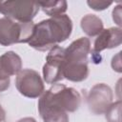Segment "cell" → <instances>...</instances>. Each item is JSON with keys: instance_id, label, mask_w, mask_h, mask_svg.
<instances>
[{"instance_id": "obj_10", "label": "cell", "mask_w": 122, "mask_h": 122, "mask_svg": "<svg viewBox=\"0 0 122 122\" xmlns=\"http://www.w3.org/2000/svg\"><path fill=\"white\" fill-rule=\"evenodd\" d=\"M0 64L10 76L17 74L22 70V59L12 51H7L0 56Z\"/></svg>"}, {"instance_id": "obj_11", "label": "cell", "mask_w": 122, "mask_h": 122, "mask_svg": "<svg viewBox=\"0 0 122 122\" xmlns=\"http://www.w3.org/2000/svg\"><path fill=\"white\" fill-rule=\"evenodd\" d=\"M80 27L82 30L90 37L97 36L104 30L103 21L95 14L84 15L80 21Z\"/></svg>"}, {"instance_id": "obj_18", "label": "cell", "mask_w": 122, "mask_h": 122, "mask_svg": "<svg viewBox=\"0 0 122 122\" xmlns=\"http://www.w3.org/2000/svg\"><path fill=\"white\" fill-rule=\"evenodd\" d=\"M6 119V112L3 107L0 105V122H4Z\"/></svg>"}, {"instance_id": "obj_16", "label": "cell", "mask_w": 122, "mask_h": 122, "mask_svg": "<svg viewBox=\"0 0 122 122\" xmlns=\"http://www.w3.org/2000/svg\"><path fill=\"white\" fill-rule=\"evenodd\" d=\"M112 20L118 26V28H120L121 26V6L118 5L112 10Z\"/></svg>"}, {"instance_id": "obj_17", "label": "cell", "mask_w": 122, "mask_h": 122, "mask_svg": "<svg viewBox=\"0 0 122 122\" xmlns=\"http://www.w3.org/2000/svg\"><path fill=\"white\" fill-rule=\"evenodd\" d=\"M120 53L121 51H119L115 56L112 57V68L113 71H117V72H121V61H120Z\"/></svg>"}, {"instance_id": "obj_19", "label": "cell", "mask_w": 122, "mask_h": 122, "mask_svg": "<svg viewBox=\"0 0 122 122\" xmlns=\"http://www.w3.org/2000/svg\"><path fill=\"white\" fill-rule=\"evenodd\" d=\"M17 122H36V120L33 117H24L19 119Z\"/></svg>"}, {"instance_id": "obj_15", "label": "cell", "mask_w": 122, "mask_h": 122, "mask_svg": "<svg viewBox=\"0 0 122 122\" xmlns=\"http://www.w3.org/2000/svg\"><path fill=\"white\" fill-rule=\"evenodd\" d=\"M10 76L3 70L0 64V92L7 91L10 88Z\"/></svg>"}, {"instance_id": "obj_2", "label": "cell", "mask_w": 122, "mask_h": 122, "mask_svg": "<svg viewBox=\"0 0 122 122\" xmlns=\"http://www.w3.org/2000/svg\"><path fill=\"white\" fill-rule=\"evenodd\" d=\"M71 31L72 21L69 15L51 17L35 24L33 34L28 44L39 51H50L59 43L66 41Z\"/></svg>"}, {"instance_id": "obj_5", "label": "cell", "mask_w": 122, "mask_h": 122, "mask_svg": "<svg viewBox=\"0 0 122 122\" xmlns=\"http://www.w3.org/2000/svg\"><path fill=\"white\" fill-rule=\"evenodd\" d=\"M40 10L38 2L0 1V13L17 22H30Z\"/></svg>"}, {"instance_id": "obj_13", "label": "cell", "mask_w": 122, "mask_h": 122, "mask_svg": "<svg viewBox=\"0 0 122 122\" xmlns=\"http://www.w3.org/2000/svg\"><path fill=\"white\" fill-rule=\"evenodd\" d=\"M121 101L112 102L105 112V117L108 122H121Z\"/></svg>"}, {"instance_id": "obj_8", "label": "cell", "mask_w": 122, "mask_h": 122, "mask_svg": "<svg viewBox=\"0 0 122 122\" xmlns=\"http://www.w3.org/2000/svg\"><path fill=\"white\" fill-rule=\"evenodd\" d=\"M112 99L113 92L110 86L105 83L95 84L90 90L87 96L89 110L93 114H103L112 103Z\"/></svg>"}, {"instance_id": "obj_1", "label": "cell", "mask_w": 122, "mask_h": 122, "mask_svg": "<svg viewBox=\"0 0 122 122\" xmlns=\"http://www.w3.org/2000/svg\"><path fill=\"white\" fill-rule=\"evenodd\" d=\"M81 104V95L74 88L53 84L38 100V112L43 122H69L68 112H76Z\"/></svg>"}, {"instance_id": "obj_4", "label": "cell", "mask_w": 122, "mask_h": 122, "mask_svg": "<svg viewBox=\"0 0 122 122\" xmlns=\"http://www.w3.org/2000/svg\"><path fill=\"white\" fill-rule=\"evenodd\" d=\"M34 27L32 21L17 22L7 17L0 18V45L7 47L17 43H29Z\"/></svg>"}, {"instance_id": "obj_9", "label": "cell", "mask_w": 122, "mask_h": 122, "mask_svg": "<svg viewBox=\"0 0 122 122\" xmlns=\"http://www.w3.org/2000/svg\"><path fill=\"white\" fill-rule=\"evenodd\" d=\"M122 30L121 28L112 27L104 29L95 38L93 43L92 53L98 54L102 51L107 49H113L120 46L122 42Z\"/></svg>"}, {"instance_id": "obj_7", "label": "cell", "mask_w": 122, "mask_h": 122, "mask_svg": "<svg viewBox=\"0 0 122 122\" xmlns=\"http://www.w3.org/2000/svg\"><path fill=\"white\" fill-rule=\"evenodd\" d=\"M64 51L65 49L58 45L50 50L43 66V78L47 84H55L64 79Z\"/></svg>"}, {"instance_id": "obj_3", "label": "cell", "mask_w": 122, "mask_h": 122, "mask_svg": "<svg viewBox=\"0 0 122 122\" xmlns=\"http://www.w3.org/2000/svg\"><path fill=\"white\" fill-rule=\"evenodd\" d=\"M91 42L87 37L72 41L64 51L63 77L71 82H82L89 76L88 55Z\"/></svg>"}, {"instance_id": "obj_6", "label": "cell", "mask_w": 122, "mask_h": 122, "mask_svg": "<svg viewBox=\"0 0 122 122\" xmlns=\"http://www.w3.org/2000/svg\"><path fill=\"white\" fill-rule=\"evenodd\" d=\"M15 87L25 97L37 98L45 92L44 82L40 74L32 69L21 70L15 77Z\"/></svg>"}, {"instance_id": "obj_14", "label": "cell", "mask_w": 122, "mask_h": 122, "mask_svg": "<svg viewBox=\"0 0 122 122\" xmlns=\"http://www.w3.org/2000/svg\"><path fill=\"white\" fill-rule=\"evenodd\" d=\"M88 6L96 11H100V10H104L106 9H108L112 2V1H98V0H88L87 1Z\"/></svg>"}, {"instance_id": "obj_12", "label": "cell", "mask_w": 122, "mask_h": 122, "mask_svg": "<svg viewBox=\"0 0 122 122\" xmlns=\"http://www.w3.org/2000/svg\"><path fill=\"white\" fill-rule=\"evenodd\" d=\"M40 9L50 17H55L65 14L68 9V3L64 0L60 1H42L38 2Z\"/></svg>"}]
</instances>
